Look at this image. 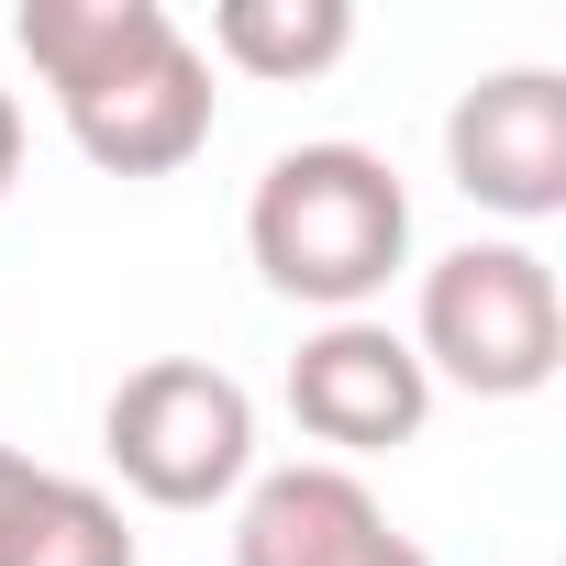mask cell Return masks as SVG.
<instances>
[{"label":"cell","mask_w":566,"mask_h":566,"mask_svg":"<svg viewBox=\"0 0 566 566\" xmlns=\"http://www.w3.org/2000/svg\"><path fill=\"white\" fill-rule=\"evenodd\" d=\"M23 56L101 178H178L211 145V56L167 0H23Z\"/></svg>","instance_id":"6da1fadb"},{"label":"cell","mask_w":566,"mask_h":566,"mask_svg":"<svg viewBox=\"0 0 566 566\" xmlns=\"http://www.w3.org/2000/svg\"><path fill=\"white\" fill-rule=\"evenodd\" d=\"M244 255L277 301H312L345 323L411 266V189L367 145H290L266 156L244 200Z\"/></svg>","instance_id":"7a4b0ae2"},{"label":"cell","mask_w":566,"mask_h":566,"mask_svg":"<svg viewBox=\"0 0 566 566\" xmlns=\"http://www.w3.org/2000/svg\"><path fill=\"white\" fill-rule=\"evenodd\" d=\"M411 356L422 378L467 389V400H533L566 367V301L555 266L533 244H455L422 266L411 301Z\"/></svg>","instance_id":"3957f363"},{"label":"cell","mask_w":566,"mask_h":566,"mask_svg":"<svg viewBox=\"0 0 566 566\" xmlns=\"http://www.w3.org/2000/svg\"><path fill=\"white\" fill-rule=\"evenodd\" d=\"M101 444H112V467H123L134 500H156V511H211V500H233V489L255 478V400H244V378L211 367V356H156V367H134V378L112 389Z\"/></svg>","instance_id":"277c9868"},{"label":"cell","mask_w":566,"mask_h":566,"mask_svg":"<svg viewBox=\"0 0 566 566\" xmlns=\"http://www.w3.org/2000/svg\"><path fill=\"white\" fill-rule=\"evenodd\" d=\"M444 167L478 211L500 222H555L566 211V78L555 67H500L444 112Z\"/></svg>","instance_id":"5b68a950"},{"label":"cell","mask_w":566,"mask_h":566,"mask_svg":"<svg viewBox=\"0 0 566 566\" xmlns=\"http://www.w3.org/2000/svg\"><path fill=\"white\" fill-rule=\"evenodd\" d=\"M290 411H301V433L334 444V455H389V444H411V433L433 422V378H422L411 334L345 312V323H323V334L290 356Z\"/></svg>","instance_id":"8992f818"},{"label":"cell","mask_w":566,"mask_h":566,"mask_svg":"<svg viewBox=\"0 0 566 566\" xmlns=\"http://www.w3.org/2000/svg\"><path fill=\"white\" fill-rule=\"evenodd\" d=\"M389 544V511L356 467H266L233 511V566H367Z\"/></svg>","instance_id":"52a82bcc"},{"label":"cell","mask_w":566,"mask_h":566,"mask_svg":"<svg viewBox=\"0 0 566 566\" xmlns=\"http://www.w3.org/2000/svg\"><path fill=\"white\" fill-rule=\"evenodd\" d=\"M345 45H356L345 0H222L211 12V56L233 78H266V90H301V78L345 67Z\"/></svg>","instance_id":"ba28073f"},{"label":"cell","mask_w":566,"mask_h":566,"mask_svg":"<svg viewBox=\"0 0 566 566\" xmlns=\"http://www.w3.org/2000/svg\"><path fill=\"white\" fill-rule=\"evenodd\" d=\"M0 566H145V555H134V522H123L112 489L34 467L23 511L0 522Z\"/></svg>","instance_id":"9c48e42d"},{"label":"cell","mask_w":566,"mask_h":566,"mask_svg":"<svg viewBox=\"0 0 566 566\" xmlns=\"http://www.w3.org/2000/svg\"><path fill=\"white\" fill-rule=\"evenodd\" d=\"M12 178H23V101L0 90V200H12Z\"/></svg>","instance_id":"30bf717a"},{"label":"cell","mask_w":566,"mask_h":566,"mask_svg":"<svg viewBox=\"0 0 566 566\" xmlns=\"http://www.w3.org/2000/svg\"><path fill=\"white\" fill-rule=\"evenodd\" d=\"M23 489H34V455H12V444H0V522L23 511Z\"/></svg>","instance_id":"8fae6325"},{"label":"cell","mask_w":566,"mask_h":566,"mask_svg":"<svg viewBox=\"0 0 566 566\" xmlns=\"http://www.w3.org/2000/svg\"><path fill=\"white\" fill-rule=\"evenodd\" d=\"M367 566H433V555H422V544H411V533H389V544H378V555H367Z\"/></svg>","instance_id":"7c38bea8"}]
</instances>
